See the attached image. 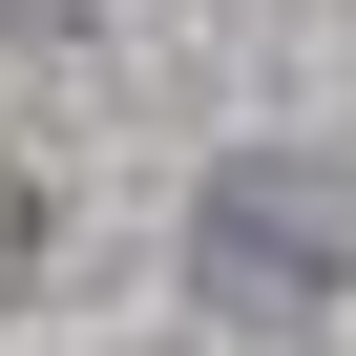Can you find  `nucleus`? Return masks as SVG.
<instances>
[{"label":"nucleus","mask_w":356,"mask_h":356,"mask_svg":"<svg viewBox=\"0 0 356 356\" xmlns=\"http://www.w3.org/2000/svg\"><path fill=\"white\" fill-rule=\"evenodd\" d=\"M335 273H356V189H335L314 147H252L231 189L189 210V293H210L231 335H314V314H335Z\"/></svg>","instance_id":"obj_1"}]
</instances>
